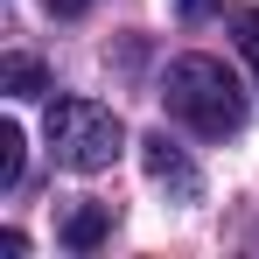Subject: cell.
Here are the masks:
<instances>
[{
    "mask_svg": "<svg viewBox=\"0 0 259 259\" xmlns=\"http://www.w3.org/2000/svg\"><path fill=\"white\" fill-rule=\"evenodd\" d=\"M161 105H168V119H182L203 140H231L245 126V91L217 56H175L161 77Z\"/></svg>",
    "mask_w": 259,
    "mask_h": 259,
    "instance_id": "1",
    "label": "cell"
},
{
    "mask_svg": "<svg viewBox=\"0 0 259 259\" xmlns=\"http://www.w3.org/2000/svg\"><path fill=\"white\" fill-rule=\"evenodd\" d=\"M119 147H126V126H119L112 105H98V98H56L49 105V154L63 168L98 175L119 161Z\"/></svg>",
    "mask_w": 259,
    "mask_h": 259,
    "instance_id": "2",
    "label": "cell"
},
{
    "mask_svg": "<svg viewBox=\"0 0 259 259\" xmlns=\"http://www.w3.org/2000/svg\"><path fill=\"white\" fill-rule=\"evenodd\" d=\"M140 161H147V175H154L161 189H175L182 203H196V196H203V175H196V161L175 147L168 133H147V140H140Z\"/></svg>",
    "mask_w": 259,
    "mask_h": 259,
    "instance_id": "3",
    "label": "cell"
},
{
    "mask_svg": "<svg viewBox=\"0 0 259 259\" xmlns=\"http://www.w3.org/2000/svg\"><path fill=\"white\" fill-rule=\"evenodd\" d=\"M105 231H112V203H77V210L56 224V238H63L70 252H98Z\"/></svg>",
    "mask_w": 259,
    "mask_h": 259,
    "instance_id": "4",
    "label": "cell"
},
{
    "mask_svg": "<svg viewBox=\"0 0 259 259\" xmlns=\"http://www.w3.org/2000/svg\"><path fill=\"white\" fill-rule=\"evenodd\" d=\"M0 84L14 91V98H42V91H49V70L35 63V56H7V63H0Z\"/></svg>",
    "mask_w": 259,
    "mask_h": 259,
    "instance_id": "5",
    "label": "cell"
},
{
    "mask_svg": "<svg viewBox=\"0 0 259 259\" xmlns=\"http://www.w3.org/2000/svg\"><path fill=\"white\" fill-rule=\"evenodd\" d=\"M21 161H28V140H21V126L7 119V126H0V182H7V189L21 182Z\"/></svg>",
    "mask_w": 259,
    "mask_h": 259,
    "instance_id": "6",
    "label": "cell"
},
{
    "mask_svg": "<svg viewBox=\"0 0 259 259\" xmlns=\"http://www.w3.org/2000/svg\"><path fill=\"white\" fill-rule=\"evenodd\" d=\"M231 28H238V49H245V63H252V77H259V7H238Z\"/></svg>",
    "mask_w": 259,
    "mask_h": 259,
    "instance_id": "7",
    "label": "cell"
},
{
    "mask_svg": "<svg viewBox=\"0 0 259 259\" xmlns=\"http://www.w3.org/2000/svg\"><path fill=\"white\" fill-rule=\"evenodd\" d=\"M203 14H217V0H182V21H203Z\"/></svg>",
    "mask_w": 259,
    "mask_h": 259,
    "instance_id": "8",
    "label": "cell"
},
{
    "mask_svg": "<svg viewBox=\"0 0 259 259\" xmlns=\"http://www.w3.org/2000/svg\"><path fill=\"white\" fill-rule=\"evenodd\" d=\"M42 7H49V14H63V21H70V14H84L91 0H42Z\"/></svg>",
    "mask_w": 259,
    "mask_h": 259,
    "instance_id": "9",
    "label": "cell"
}]
</instances>
